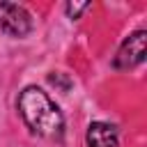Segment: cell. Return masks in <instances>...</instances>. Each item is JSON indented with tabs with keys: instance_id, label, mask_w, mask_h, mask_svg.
I'll return each instance as SVG.
<instances>
[{
	"instance_id": "1",
	"label": "cell",
	"mask_w": 147,
	"mask_h": 147,
	"mask_svg": "<svg viewBox=\"0 0 147 147\" xmlns=\"http://www.w3.org/2000/svg\"><path fill=\"white\" fill-rule=\"evenodd\" d=\"M18 110L28 126L37 131L39 136L55 138L62 133V113L60 108L48 99V94L39 87H25L18 96Z\"/></svg>"
},
{
	"instance_id": "2",
	"label": "cell",
	"mask_w": 147,
	"mask_h": 147,
	"mask_svg": "<svg viewBox=\"0 0 147 147\" xmlns=\"http://www.w3.org/2000/svg\"><path fill=\"white\" fill-rule=\"evenodd\" d=\"M0 28L14 37H23L32 30V18L21 5L0 2Z\"/></svg>"
},
{
	"instance_id": "3",
	"label": "cell",
	"mask_w": 147,
	"mask_h": 147,
	"mask_svg": "<svg viewBox=\"0 0 147 147\" xmlns=\"http://www.w3.org/2000/svg\"><path fill=\"white\" fill-rule=\"evenodd\" d=\"M145 41H147V32L138 30L133 32L129 39H124L122 48L115 55V67L117 69H133L145 60Z\"/></svg>"
},
{
	"instance_id": "4",
	"label": "cell",
	"mask_w": 147,
	"mask_h": 147,
	"mask_svg": "<svg viewBox=\"0 0 147 147\" xmlns=\"http://www.w3.org/2000/svg\"><path fill=\"white\" fill-rule=\"evenodd\" d=\"M87 147H117V129L106 122H94L87 129Z\"/></svg>"
},
{
	"instance_id": "5",
	"label": "cell",
	"mask_w": 147,
	"mask_h": 147,
	"mask_svg": "<svg viewBox=\"0 0 147 147\" xmlns=\"http://www.w3.org/2000/svg\"><path fill=\"white\" fill-rule=\"evenodd\" d=\"M87 7H90L87 2H69V5H67V14H69L71 18H76V16H78L80 11H85Z\"/></svg>"
}]
</instances>
